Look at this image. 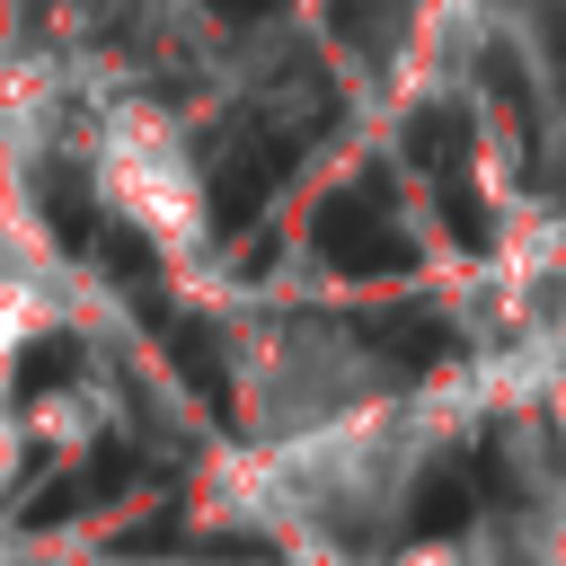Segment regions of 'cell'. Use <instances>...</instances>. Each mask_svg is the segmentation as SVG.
Wrapping results in <instances>:
<instances>
[{
  "mask_svg": "<svg viewBox=\"0 0 566 566\" xmlns=\"http://www.w3.org/2000/svg\"><path fill=\"white\" fill-rule=\"evenodd\" d=\"M363 345H380L398 371H433V363L451 354V327L407 301V310H371V318H363Z\"/></svg>",
  "mask_w": 566,
  "mask_h": 566,
  "instance_id": "cell-6",
  "label": "cell"
},
{
  "mask_svg": "<svg viewBox=\"0 0 566 566\" xmlns=\"http://www.w3.org/2000/svg\"><path fill=\"white\" fill-rule=\"evenodd\" d=\"M124 478H133V451H115V442H106V451H97L88 469H71V478H53V486H44V495H35V504H27L18 522H27V531H53V522H71V513H88V504H106V495H115Z\"/></svg>",
  "mask_w": 566,
  "mask_h": 566,
  "instance_id": "cell-4",
  "label": "cell"
},
{
  "mask_svg": "<svg viewBox=\"0 0 566 566\" xmlns=\"http://www.w3.org/2000/svg\"><path fill=\"white\" fill-rule=\"evenodd\" d=\"M539 27H548V53H557V71H566V0H548V18H539Z\"/></svg>",
  "mask_w": 566,
  "mask_h": 566,
  "instance_id": "cell-13",
  "label": "cell"
},
{
  "mask_svg": "<svg viewBox=\"0 0 566 566\" xmlns=\"http://www.w3.org/2000/svg\"><path fill=\"white\" fill-rule=\"evenodd\" d=\"M433 195H442V230L478 256V248H495V221H486V203H478V186H469V168H442L433 177Z\"/></svg>",
  "mask_w": 566,
  "mask_h": 566,
  "instance_id": "cell-10",
  "label": "cell"
},
{
  "mask_svg": "<svg viewBox=\"0 0 566 566\" xmlns=\"http://www.w3.org/2000/svg\"><path fill=\"white\" fill-rule=\"evenodd\" d=\"M469 513H478V478H469V460H433V469L416 478V495H407V539H451Z\"/></svg>",
  "mask_w": 566,
  "mask_h": 566,
  "instance_id": "cell-5",
  "label": "cell"
},
{
  "mask_svg": "<svg viewBox=\"0 0 566 566\" xmlns=\"http://www.w3.org/2000/svg\"><path fill=\"white\" fill-rule=\"evenodd\" d=\"M292 159H301V133H292V124L230 133V142L212 150V230H221V239H239V230L274 203V186L292 177Z\"/></svg>",
  "mask_w": 566,
  "mask_h": 566,
  "instance_id": "cell-2",
  "label": "cell"
},
{
  "mask_svg": "<svg viewBox=\"0 0 566 566\" xmlns=\"http://www.w3.org/2000/svg\"><path fill=\"white\" fill-rule=\"evenodd\" d=\"M407 159L433 168V177L442 168H469V115L460 106H416L407 115Z\"/></svg>",
  "mask_w": 566,
  "mask_h": 566,
  "instance_id": "cell-9",
  "label": "cell"
},
{
  "mask_svg": "<svg viewBox=\"0 0 566 566\" xmlns=\"http://www.w3.org/2000/svg\"><path fill=\"white\" fill-rule=\"evenodd\" d=\"M327 27H336V44H354L363 62H389L398 35H407V9H398V0H327Z\"/></svg>",
  "mask_w": 566,
  "mask_h": 566,
  "instance_id": "cell-8",
  "label": "cell"
},
{
  "mask_svg": "<svg viewBox=\"0 0 566 566\" xmlns=\"http://www.w3.org/2000/svg\"><path fill=\"white\" fill-rule=\"evenodd\" d=\"M310 239H318V256H327L336 274H354V283L416 274V239L380 212V177H354L345 195H327L318 221H310Z\"/></svg>",
  "mask_w": 566,
  "mask_h": 566,
  "instance_id": "cell-1",
  "label": "cell"
},
{
  "mask_svg": "<svg viewBox=\"0 0 566 566\" xmlns=\"http://www.w3.org/2000/svg\"><path fill=\"white\" fill-rule=\"evenodd\" d=\"M159 345H168V363H177V380L212 407V416H230V363H221V336L203 327V318H159Z\"/></svg>",
  "mask_w": 566,
  "mask_h": 566,
  "instance_id": "cell-3",
  "label": "cell"
},
{
  "mask_svg": "<svg viewBox=\"0 0 566 566\" xmlns=\"http://www.w3.org/2000/svg\"><path fill=\"white\" fill-rule=\"evenodd\" d=\"M203 9H212L221 27H256V18H274L283 0H203Z\"/></svg>",
  "mask_w": 566,
  "mask_h": 566,
  "instance_id": "cell-12",
  "label": "cell"
},
{
  "mask_svg": "<svg viewBox=\"0 0 566 566\" xmlns=\"http://www.w3.org/2000/svg\"><path fill=\"white\" fill-rule=\"evenodd\" d=\"M35 203H44V230H53V248H71V256H88L97 248V203H88V177L80 168H44L35 177Z\"/></svg>",
  "mask_w": 566,
  "mask_h": 566,
  "instance_id": "cell-7",
  "label": "cell"
},
{
  "mask_svg": "<svg viewBox=\"0 0 566 566\" xmlns=\"http://www.w3.org/2000/svg\"><path fill=\"white\" fill-rule=\"evenodd\" d=\"M62 380H80V336H35L27 363H18V398H44Z\"/></svg>",
  "mask_w": 566,
  "mask_h": 566,
  "instance_id": "cell-11",
  "label": "cell"
}]
</instances>
